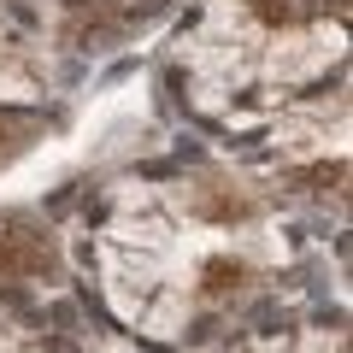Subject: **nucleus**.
Wrapping results in <instances>:
<instances>
[{
	"label": "nucleus",
	"instance_id": "obj_1",
	"mask_svg": "<svg viewBox=\"0 0 353 353\" xmlns=\"http://www.w3.org/2000/svg\"><path fill=\"white\" fill-rule=\"evenodd\" d=\"M53 271V241L30 224H6L0 230V283H24V277H48Z\"/></svg>",
	"mask_w": 353,
	"mask_h": 353
},
{
	"label": "nucleus",
	"instance_id": "obj_2",
	"mask_svg": "<svg viewBox=\"0 0 353 353\" xmlns=\"http://www.w3.org/2000/svg\"><path fill=\"white\" fill-rule=\"evenodd\" d=\"M253 18L271 30H294V24H312L318 12H330V6H341V0H248Z\"/></svg>",
	"mask_w": 353,
	"mask_h": 353
},
{
	"label": "nucleus",
	"instance_id": "obj_3",
	"mask_svg": "<svg viewBox=\"0 0 353 353\" xmlns=\"http://www.w3.org/2000/svg\"><path fill=\"white\" fill-rule=\"evenodd\" d=\"M41 136V112H24V106H0V159L18 153L24 141Z\"/></svg>",
	"mask_w": 353,
	"mask_h": 353
},
{
	"label": "nucleus",
	"instance_id": "obj_4",
	"mask_svg": "<svg viewBox=\"0 0 353 353\" xmlns=\"http://www.w3.org/2000/svg\"><path fill=\"white\" fill-rule=\"evenodd\" d=\"M241 277H248V265H236V259H212V265H206V294H230V289H241Z\"/></svg>",
	"mask_w": 353,
	"mask_h": 353
}]
</instances>
